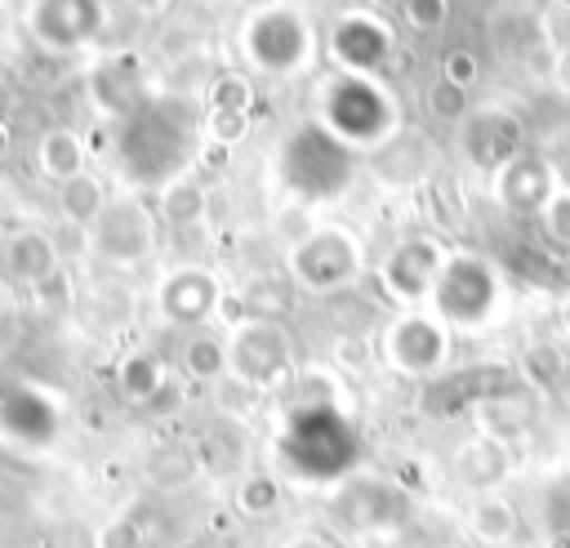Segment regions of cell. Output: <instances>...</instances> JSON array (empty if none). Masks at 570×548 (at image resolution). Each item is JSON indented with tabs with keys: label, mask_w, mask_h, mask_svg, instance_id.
<instances>
[{
	"label": "cell",
	"mask_w": 570,
	"mask_h": 548,
	"mask_svg": "<svg viewBox=\"0 0 570 548\" xmlns=\"http://www.w3.org/2000/svg\"><path fill=\"white\" fill-rule=\"evenodd\" d=\"M218 290H214V276L209 272H174L165 285H160V307L169 321H200L209 307H214Z\"/></svg>",
	"instance_id": "cell-14"
},
{
	"label": "cell",
	"mask_w": 570,
	"mask_h": 548,
	"mask_svg": "<svg viewBox=\"0 0 570 548\" xmlns=\"http://www.w3.org/2000/svg\"><path fill=\"white\" fill-rule=\"evenodd\" d=\"M289 365V339L276 321L267 316H254V321H240L232 343H227V370L245 383H272L281 370Z\"/></svg>",
	"instance_id": "cell-7"
},
{
	"label": "cell",
	"mask_w": 570,
	"mask_h": 548,
	"mask_svg": "<svg viewBox=\"0 0 570 548\" xmlns=\"http://www.w3.org/2000/svg\"><path fill=\"white\" fill-rule=\"evenodd\" d=\"M0 428L22 446H45L58 432V410L27 383H9L0 392Z\"/></svg>",
	"instance_id": "cell-11"
},
{
	"label": "cell",
	"mask_w": 570,
	"mask_h": 548,
	"mask_svg": "<svg viewBox=\"0 0 570 548\" xmlns=\"http://www.w3.org/2000/svg\"><path fill=\"white\" fill-rule=\"evenodd\" d=\"M548 227H552V236L570 241V196H552V205H548Z\"/></svg>",
	"instance_id": "cell-23"
},
{
	"label": "cell",
	"mask_w": 570,
	"mask_h": 548,
	"mask_svg": "<svg viewBox=\"0 0 570 548\" xmlns=\"http://www.w3.org/2000/svg\"><path fill=\"white\" fill-rule=\"evenodd\" d=\"M236 503H240L249 517H263V512H272V508H276V481H267V477H249V481L240 486Z\"/></svg>",
	"instance_id": "cell-22"
},
{
	"label": "cell",
	"mask_w": 570,
	"mask_h": 548,
	"mask_svg": "<svg viewBox=\"0 0 570 548\" xmlns=\"http://www.w3.org/2000/svg\"><path fill=\"white\" fill-rule=\"evenodd\" d=\"M4 263H9L13 281H22V285H40L58 272V254L45 232H18L4 249Z\"/></svg>",
	"instance_id": "cell-16"
},
{
	"label": "cell",
	"mask_w": 570,
	"mask_h": 548,
	"mask_svg": "<svg viewBox=\"0 0 570 548\" xmlns=\"http://www.w3.org/2000/svg\"><path fill=\"white\" fill-rule=\"evenodd\" d=\"M160 370H156V361L151 356H129L125 365H120V392H129L134 401H142V397H151L156 388H160Z\"/></svg>",
	"instance_id": "cell-20"
},
{
	"label": "cell",
	"mask_w": 570,
	"mask_h": 548,
	"mask_svg": "<svg viewBox=\"0 0 570 548\" xmlns=\"http://www.w3.org/2000/svg\"><path fill=\"white\" fill-rule=\"evenodd\" d=\"M289 272L303 290L312 294H330V290H343L356 272H361V245L356 236L338 232V227H321L312 236H303L289 254Z\"/></svg>",
	"instance_id": "cell-5"
},
{
	"label": "cell",
	"mask_w": 570,
	"mask_h": 548,
	"mask_svg": "<svg viewBox=\"0 0 570 548\" xmlns=\"http://www.w3.org/2000/svg\"><path fill=\"white\" fill-rule=\"evenodd\" d=\"M383 352H387L392 370L414 374V379H428V374L445 370V361H450V330H445L436 316L405 312V316H396V321L387 325Z\"/></svg>",
	"instance_id": "cell-6"
},
{
	"label": "cell",
	"mask_w": 570,
	"mask_h": 548,
	"mask_svg": "<svg viewBox=\"0 0 570 548\" xmlns=\"http://www.w3.org/2000/svg\"><path fill=\"white\" fill-rule=\"evenodd\" d=\"M445 258H450V254H445L436 241H428V236H410V241H401V245L387 254V263H383V290H387L396 303L432 299Z\"/></svg>",
	"instance_id": "cell-8"
},
{
	"label": "cell",
	"mask_w": 570,
	"mask_h": 548,
	"mask_svg": "<svg viewBox=\"0 0 570 548\" xmlns=\"http://www.w3.org/2000/svg\"><path fill=\"white\" fill-rule=\"evenodd\" d=\"M392 120V107L379 98L374 85L365 80H343L334 94H330V129L338 138H352V143H374Z\"/></svg>",
	"instance_id": "cell-9"
},
{
	"label": "cell",
	"mask_w": 570,
	"mask_h": 548,
	"mask_svg": "<svg viewBox=\"0 0 570 548\" xmlns=\"http://www.w3.org/2000/svg\"><path fill=\"white\" fill-rule=\"evenodd\" d=\"M512 530H517L512 503L499 499V495H476V503H472V535L485 539V544H503V539H512Z\"/></svg>",
	"instance_id": "cell-17"
},
{
	"label": "cell",
	"mask_w": 570,
	"mask_h": 548,
	"mask_svg": "<svg viewBox=\"0 0 570 548\" xmlns=\"http://www.w3.org/2000/svg\"><path fill=\"white\" fill-rule=\"evenodd\" d=\"M285 548H334V544H330L325 535H294Z\"/></svg>",
	"instance_id": "cell-24"
},
{
	"label": "cell",
	"mask_w": 570,
	"mask_h": 548,
	"mask_svg": "<svg viewBox=\"0 0 570 548\" xmlns=\"http://www.w3.org/2000/svg\"><path fill=\"white\" fill-rule=\"evenodd\" d=\"M281 178H285L289 192H298L307 200H334L352 183V156H347L338 134H330L321 125H307V129H294L285 138Z\"/></svg>",
	"instance_id": "cell-3"
},
{
	"label": "cell",
	"mask_w": 570,
	"mask_h": 548,
	"mask_svg": "<svg viewBox=\"0 0 570 548\" xmlns=\"http://www.w3.org/2000/svg\"><path fill=\"white\" fill-rule=\"evenodd\" d=\"M334 508L356 535H392L405 521V499L387 481H347Z\"/></svg>",
	"instance_id": "cell-10"
},
{
	"label": "cell",
	"mask_w": 570,
	"mask_h": 548,
	"mask_svg": "<svg viewBox=\"0 0 570 548\" xmlns=\"http://www.w3.org/2000/svg\"><path fill=\"white\" fill-rule=\"evenodd\" d=\"M191 111L174 98L147 102L142 111L129 116L120 134V169L134 183H160L187 160V138H191Z\"/></svg>",
	"instance_id": "cell-2"
},
{
	"label": "cell",
	"mask_w": 570,
	"mask_h": 548,
	"mask_svg": "<svg viewBox=\"0 0 570 548\" xmlns=\"http://www.w3.org/2000/svg\"><path fill=\"white\" fill-rule=\"evenodd\" d=\"M249 45H254V58H258L263 67L285 71V67H294L298 58H307V27H303L289 9H272V13H263V18L254 22Z\"/></svg>",
	"instance_id": "cell-12"
},
{
	"label": "cell",
	"mask_w": 570,
	"mask_h": 548,
	"mask_svg": "<svg viewBox=\"0 0 570 548\" xmlns=\"http://www.w3.org/2000/svg\"><path fill=\"white\" fill-rule=\"evenodd\" d=\"M94 227H98V249L107 258H142L147 245H151V214L134 200L116 205V209H102V218Z\"/></svg>",
	"instance_id": "cell-13"
},
{
	"label": "cell",
	"mask_w": 570,
	"mask_h": 548,
	"mask_svg": "<svg viewBox=\"0 0 570 548\" xmlns=\"http://www.w3.org/2000/svg\"><path fill=\"white\" fill-rule=\"evenodd\" d=\"M40 165H45V174H49V178H58V183H67V178L85 174V169H80V147H76V138H71V134H62V129L45 138V147H40Z\"/></svg>",
	"instance_id": "cell-19"
},
{
	"label": "cell",
	"mask_w": 570,
	"mask_h": 548,
	"mask_svg": "<svg viewBox=\"0 0 570 548\" xmlns=\"http://www.w3.org/2000/svg\"><path fill=\"white\" fill-rule=\"evenodd\" d=\"M58 200H62V214H67L71 223H98V218H102V187H98L89 174L67 178L62 192H58Z\"/></svg>",
	"instance_id": "cell-18"
},
{
	"label": "cell",
	"mask_w": 570,
	"mask_h": 548,
	"mask_svg": "<svg viewBox=\"0 0 570 548\" xmlns=\"http://www.w3.org/2000/svg\"><path fill=\"white\" fill-rule=\"evenodd\" d=\"M503 299V285H499V272L490 258H476V254H450L441 276H436V290H432V316L450 330H476L494 316Z\"/></svg>",
	"instance_id": "cell-4"
},
{
	"label": "cell",
	"mask_w": 570,
	"mask_h": 548,
	"mask_svg": "<svg viewBox=\"0 0 570 548\" xmlns=\"http://www.w3.org/2000/svg\"><path fill=\"white\" fill-rule=\"evenodd\" d=\"M276 459L289 477L312 481V486L347 481L352 468L361 463V437L338 405L303 401L285 414L276 432Z\"/></svg>",
	"instance_id": "cell-1"
},
{
	"label": "cell",
	"mask_w": 570,
	"mask_h": 548,
	"mask_svg": "<svg viewBox=\"0 0 570 548\" xmlns=\"http://www.w3.org/2000/svg\"><path fill=\"white\" fill-rule=\"evenodd\" d=\"M187 370L191 374H223L227 370V343H218V339H191L187 343Z\"/></svg>",
	"instance_id": "cell-21"
},
{
	"label": "cell",
	"mask_w": 570,
	"mask_h": 548,
	"mask_svg": "<svg viewBox=\"0 0 570 548\" xmlns=\"http://www.w3.org/2000/svg\"><path fill=\"white\" fill-rule=\"evenodd\" d=\"M454 472H459L463 486L490 495V490L508 477V454H503V446H499L494 437H476V441H468V446L454 454Z\"/></svg>",
	"instance_id": "cell-15"
}]
</instances>
